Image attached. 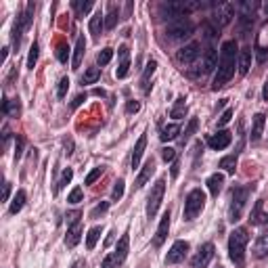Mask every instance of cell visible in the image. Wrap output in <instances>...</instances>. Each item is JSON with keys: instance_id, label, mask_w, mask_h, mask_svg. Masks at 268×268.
<instances>
[{"instance_id": "obj_57", "label": "cell", "mask_w": 268, "mask_h": 268, "mask_svg": "<svg viewBox=\"0 0 268 268\" xmlns=\"http://www.w3.org/2000/svg\"><path fill=\"white\" fill-rule=\"evenodd\" d=\"M72 149H74V143H72V141H67V139H65V153H67V155H72V153H74Z\"/></svg>"}, {"instance_id": "obj_31", "label": "cell", "mask_w": 268, "mask_h": 268, "mask_svg": "<svg viewBox=\"0 0 268 268\" xmlns=\"http://www.w3.org/2000/svg\"><path fill=\"white\" fill-rule=\"evenodd\" d=\"M252 67V49H243L239 53V74L245 76Z\"/></svg>"}, {"instance_id": "obj_30", "label": "cell", "mask_w": 268, "mask_h": 268, "mask_svg": "<svg viewBox=\"0 0 268 268\" xmlns=\"http://www.w3.org/2000/svg\"><path fill=\"white\" fill-rule=\"evenodd\" d=\"M118 19H120V7L111 3L107 7V19H105V30H114L116 24H118Z\"/></svg>"}, {"instance_id": "obj_45", "label": "cell", "mask_w": 268, "mask_h": 268, "mask_svg": "<svg viewBox=\"0 0 268 268\" xmlns=\"http://www.w3.org/2000/svg\"><path fill=\"white\" fill-rule=\"evenodd\" d=\"M111 57H114V49H103L97 55V61H99V65H107L111 61Z\"/></svg>"}, {"instance_id": "obj_21", "label": "cell", "mask_w": 268, "mask_h": 268, "mask_svg": "<svg viewBox=\"0 0 268 268\" xmlns=\"http://www.w3.org/2000/svg\"><path fill=\"white\" fill-rule=\"evenodd\" d=\"M155 70H158V61L151 59L147 63V67H145V72H143V78H141V88H143L145 95H149V91H151V78H153Z\"/></svg>"}, {"instance_id": "obj_20", "label": "cell", "mask_w": 268, "mask_h": 268, "mask_svg": "<svg viewBox=\"0 0 268 268\" xmlns=\"http://www.w3.org/2000/svg\"><path fill=\"white\" fill-rule=\"evenodd\" d=\"M250 222L252 225H268V214L264 212V199H258L256 201V208L252 210V216H250Z\"/></svg>"}, {"instance_id": "obj_2", "label": "cell", "mask_w": 268, "mask_h": 268, "mask_svg": "<svg viewBox=\"0 0 268 268\" xmlns=\"http://www.w3.org/2000/svg\"><path fill=\"white\" fill-rule=\"evenodd\" d=\"M250 233L248 229H235L229 237V258L235 268H245V248H248Z\"/></svg>"}, {"instance_id": "obj_50", "label": "cell", "mask_w": 268, "mask_h": 268, "mask_svg": "<svg viewBox=\"0 0 268 268\" xmlns=\"http://www.w3.org/2000/svg\"><path fill=\"white\" fill-rule=\"evenodd\" d=\"M101 174H103V168H95L91 174L86 176V181H84V183H86V185H95V183H97V178H101Z\"/></svg>"}, {"instance_id": "obj_33", "label": "cell", "mask_w": 268, "mask_h": 268, "mask_svg": "<svg viewBox=\"0 0 268 268\" xmlns=\"http://www.w3.org/2000/svg\"><path fill=\"white\" fill-rule=\"evenodd\" d=\"M185 114H187V103H185V97H178V99H176V103H174V107H172V111H170V116H172L174 120H183V118H185Z\"/></svg>"}, {"instance_id": "obj_59", "label": "cell", "mask_w": 268, "mask_h": 268, "mask_svg": "<svg viewBox=\"0 0 268 268\" xmlns=\"http://www.w3.org/2000/svg\"><path fill=\"white\" fill-rule=\"evenodd\" d=\"M262 97H264V101L268 103V82L264 84V91H262Z\"/></svg>"}, {"instance_id": "obj_10", "label": "cell", "mask_w": 268, "mask_h": 268, "mask_svg": "<svg viewBox=\"0 0 268 268\" xmlns=\"http://www.w3.org/2000/svg\"><path fill=\"white\" fill-rule=\"evenodd\" d=\"M193 32H195V24L191 19H176L168 26L166 36L170 40H183V38H189Z\"/></svg>"}, {"instance_id": "obj_58", "label": "cell", "mask_w": 268, "mask_h": 268, "mask_svg": "<svg viewBox=\"0 0 268 268\" xmlns=\"http://www.w3.org/2000/svg\"><path fill=\"white\" fill-rule=\"evenodd\" d=\"M178 170H181V164L174 162V164H172V176H174V178L178 176Z\"/></svg>"}, {"instance_id": "obj_46", "label": "cell", "mask_w": 268, "mask_h": 268, "mask_svg": "<svg viewBox=\"0 0 268 268\" xmlns=\"http://www.w3.org/2000/svg\"><path fill=\"white\" fill-rule=\"evenodd\" d=\"M24 145H26V139L21 137V134H17V139H15V160H21V155H24Z\"/></svg>"}, {"instance_id": "obj_11", "label": "cell", "mask_w": 268, "mask_h": 268, "mask_svg": "<svg viewBox=\"0 0 268 268\" xmlns=\"http://www.w3.org/2000/svg\"><path fill=\"white\" fill-rule=\"evenodd\" d=\"M239 26H241V32L243 36H248V32H252V26H254V19H256V9H258V3H241L239 7Z\"/></svg>"}, {"instance_id": "obj_28", "label": "cell", "mask_w": 268, "mask_h": 268, "mask_svg": "<svg viewBox=\"0 0 268 268\" xmlns=\"http://www.w3.org/2000/svg\"><path fill=\"white\" fill-rule=\"evenodd\" d=\"M145 147H147V137L143 134V137L137 141V145H134V151H132V168L137 170L139 164H141V158H143V153H145Z\"/></svg>"}, {"instance_id": "obj_24", "label": "cell", "mask_w": 268, "mask_h": 268, "mask_svg": "<svg viewBox=\"0 0 268 268\" xmlns=\"http://www.w3.org/2000/svg\"><path fill=\"white\" fill-rule=\"evenodd\" d=\"M84 53H86V40H84V36H78L76 49H74V61H72V70H80L82 59H84Z\"/></svg>"}, {"instance_id": "obj_54", "label": "cell", "mask_w": 268, "mask_h": 268, "mask_svg": "<svg viewBox=\"0 0 268 268\" xmlns=\"http://www.w3.org/2000/svg\"><path fill=\"white\" fill-rule=\"evenodd\" d=\"M139 109H141V103H139V101H128V105H126L128 114H137Z\"/></svg>"}, {"instance_id": "obj_48", "label": "cell", "mask_w": 268, "mask_h": 268, "mask_svg": "<svg viewBox=\"0 0 268 268\" xmlns=\"http://www.w3.org/2000/svg\"><path fill=\"white\" fill-rule=\"evenodd\" d=\"M80 218H82V212L80 210H74L67 214V227H74V225H80Z\"/></svg>"}, {"instance_id": "obj_3", "label": "cell", "mask_w": 268, "mask_h": 268, "mask_svg": "<svg viewBox=\"0 0 268 268\" xmlns=\"http://www.w3.org/2000/svg\"><path fill=\"white\" fill-rule=\"evenodd\" d=\"M254 189H256V185L233 187V191H231V206H229V220L231 222H239L241 220L243 210H245V206H248V199H250Z\"/></svg>"}, {"instance_id": "obj_5", "label": "cell", "mask_w": 268, "mask_h": 268, "mask_svg": "<svg viewBox=\"0 0 268 268\" xmlns=\"http://www.w3.org/2000/svg\"><path fill=\"white\" fill-rule=\"evenodd\" d=\"M197 9H204V3H168V5L160 7V15L164 19L176 21V19H185V15H189Z\"/></svg>"}, {"instance_id": "obj_53", "label": "cell", "mask_w": 268, "mask_h": 268, "mask_svg": "<svg viewBox=\"0 0 268 268\" xmlns=\"http://www.w3.org/2000/svg\"><path fill=\"white\" fill-rule=\"evenodd\" d=\"M231 118H233V109H227L225 114H222V116L218 118V126H227V124L231 122Z\"/></svg>"}, {"instance_id": "obj_37", "label": "cell", "mask_w": 268, "mask_h": 268, "mask_svg": "<svg viewBox=\"0 0 268 268\" xmlns=\"http://www.w3.org/2000/svg\"><path fill=\"white\" fill-rule=\"evenodd\" d=\"M103 235V227H93L91 231H88V237H86V248L88 250H95V245L99 241V237Z\"/></svg>"}, {"instance_id": "obj_62", "label": "cell", "mask_w": 268, "mask_h": 268, "mask_svg": "<svg viewBox=\"0 0 268 268\" xmlns=\"http://www.w3.org/2000/svg\"><path fill=\"white\" fill-rule=\"evenodd\" d=\"M262 9H264V13L268 15V3H264V5H262Z\"/></svg>"}, {"instance_id": "obj_9", "label": "cell", "mask_w": 268, "mask_h": 268, "mask_svg": "<svg viewBox=\"0 0 268 268\" xmlns=\"http://www.w3.org/2000/svg\"><path fill=\"white\" fill-rule=\"evenodd\" d=\"M235 5L233 3H218V5H214V13H212V24L216 26V28H225V26H229L231 21H233V17H235Z\"/></svg>"}, {"instance_id": "obj_23", "label": "cell", "mask_w": 268, "mask_h": 268, "mask_svg": "<svg viewBox=\"0 0 268 268\" xmlns=\"http://www.w3.org/2000/svg\"><path fill=\"white\" fill-rule=\"evenodd\" d=\"M264 124H266V116H264V114H256V116H254V124H252V134H250L252 143H258V141L262 139Z\"/></svg>"}, {"instance_id": "obj_34", "label": "cell", "mask_w": 268, "mask_h": 268, "mask_svg": "<svg viewBox=\"0 0 268 268\" xmlns=\"http://www.w3.org/2000/svg\"><path fill=\"white\" fill-rule=\"evenodd\" d=\"M95 7V3H93V0H74V3H72V9L76 11V15L78 17H84L88 11H91Z\"/></svg>"}, {"instance_id": "obj_1", "label": "cell", "mask_w": 268, "mask_h": 268, "mask_svg": "<svg viewBox=\"0 0 268 268\" xmlns=\"http://www.w3.org/2000/svg\"><path fill=\"white\" fill-rule=\"evenodd\" d=\"M235 61H237V42L227 40L220 51V63H218V72L214 76L212 91H220V88H225L231 82V78L235 74Z\"/></svg>"}, {"instance_id": "obj_39", "label": "cell", "mask_w": 268, "mask_h": 268, "mask_svg": "<svg viewBox=\"0 0 268 268\" xmlns=\"http://www.w3.org/2000/svg\"><path fill=\"white\" fill-rule=\"evenodd\" d=\"M101 78V70L99 67H88L86 74L82 76V84H95Z\"/></svg>"}, {"instance_id": "obj_8", "label": "cell", "mask_w": 268, "mask_h": 268, "mask_svg": "<svg viewBox=\"0 0 268 268\" xmlns=\"http://www.w3.org/2000/svg\"><path fill=\"white\" fill-rule=\"evenodd\" d=\"M164 193H166V178H160V181L153 185L149 199H147V216L149 218H155V214H158V210L162 206V199H164Z\"/></svg>"}, {"instance_id": "obj_14", "label": "cell", "mask_w": 268, "mask_h": 268, "mask_svg": "<svg viewBox=\"0 0 268 268\" xmlns=\"http://www.w3.org/2000/svg\"><path fill=\"white\" fill-rule=\"evenodd\" d=\"M187 252H189V243H187V241H176V243L172 245V250L168 252V256H166V264H178V262H183L185 256H187Z\"/></svg>"}, {"instance_id": "obj_22", "label": "cell", "mask_w": 268, "mask_h": 268, "mask_svg": "<svg viewBox=\"0 0 268 268\" xmlns=\"http://www.w3.org/2000/svg\"><path fill=\"white\" fill-rule=\"evenodd\" d=\"M3 114L9 116V118H19L21 116V101L5 97V101H3Z\"/></svg>"}, {"instance_id": "obj_25", "label": "cell", "mask_w": 268, "mask_h": 268, "mask_svg": "<svg viewBox=\"0 0 268 268\" xmlns=\"http://www.w3.org/2000/svg\"><path fill=\"white\" fill-rule=\"evenodd\" d=\"M103 30H105V17H103L101 11H97V13L91 17V34H93V38L99 40Z\"/></svg>"}, {"instance_id": "obj_6", "label": "cell", "mask_w": 268, "mask_h": 268, "mask_svg": "<svg viewBox=\"0 0 268 268\" xmlns=\"http://www.w3.org/2000/svg\"><path fill=\"white\" fill-rule=\"evenodd\" d=\"M204 206H206V193L201 189H193L185 199V220L187 222L195 220L204 210Z\"/></svg>"}, {"instance_id": "obj_4", "label": "cell", "mask_w": 268, "mask_h": 268, "mask_svg": "<svg viewBox=\"0 0 268 268\" xmlns=\"http://www.w3.org/2000/svg\"><path fill=\"white\" fill-rule=\"evenodd\" d=\"M34 11H36V5H34V3H28L24 11L17 13V21H15V26H13V49H15V51L19 49L21 36H24V32L32 26V21H34Z\"/></svg>"}, {"instance_id": "obj_35", "label": "cell", "mask_w": 268, "mask_h": 268, "mask_svg": "<svg viewBox=\"0 0 268 268\" xmlns=\"http://www.w3.org/2000/svg\"><path fill=\"white\" fill-rule=\"evenodd\" d=\"M178 134H181V126H178V124H170V126H166V128L162 130L160 139H162L164 143H168V141H174Z\"/></svg>"}, {"instance_id": "obj_63", "label": "cell", "mask_w": 268, "mask_h": 268, "mask_svg": "<svg viewBox=\"0 0 268 268\" xmlns=\"http://www.w3.org/2000/svg\"><path fill=\"white\" fill-rule=\"evenodd\" d=\"M216 268H222V266H216Z\"/></svg>"}, {"instance_id": "obj_55", "label": "cell", "mask_w": 268, "mask_h": 268, "mask_svg": "<svg viewBox=\"0 0 268 268\" xmlns=\"http://www.w3.org/2000/svg\"><path fill=\"white\" fill-rule=\"evenodd\" d=\"M84 101H86V95H78V97L74 99V103H72V107L76 109V107H80V105H82Z\"/></svg>"}, {"instance_id": "obj_18", "label": "cell", "mask_w": 268, "mask_h": 268, "mask_svg": "<svg viewBox=\"0 0 268 268\" xmlns=\"http://www.w3.org/2000/svg\"><path fill=\"white\" fill-rule=\"evenodd\" d=\"M168 231H170V210L162 216V222H160V227H158V233H155V239H153V245L155 248H162L166 237H168Z\"/></svg>"}, {"instance_id": "obj_41", "label": "cell", "mask_w": 268, "mask_h": 268, "mask_svg": "<svg viewBox=\"0 0 268 268\" xmlns=\"http://www.w3.org/2000/svg\"><path fill=\"white\" fill-rule=\"evenodd\" d=\"M197 126H199V120H197V118H193V120L189 122V126H187V130L183 132V139H181V143H183V145H185V143H187V141H189V139L193 137V134H195V130H197Z\"/></svg>"}, {"instance_id": "obj_13", "label": "cell", "mask_w": 268, "mask_h": 268, "mask_svg": "<svg viewBox=\"0 0 268 268\" xmlns=\"http://www.w3.org/2000/svg\"><path fill=\"white\" fill-rule=\"evenodd\" d=\"M201 47H199V42H191V44H187V47H183L181 51L176 53V59H178V63H183V65H189V63H193V61H197V57H199V51Z\"/></svg>"}, {"instance_id": "obj_40", "label": "cell", "mask_w": 268, "mask_h": 268, "mask_svg": "<svg viewBox=\"0 0 268 268\" xmlns=\"http://www.w3.org/2000/svg\"><path fill=\"white\" fill-rule=\"evenodd\" d=\"M67 57H70V47H67L65 40H61V42L57 44V59H59L61 63H67Z\"/></svg>"}, {"instance_id": "obj_44", "label": "cell", "mask_w": 268, "mask_h": 268, "mask_svg": "<svg viewBox=\"0 0 268 268\" xmlns=\"http://www.w3.org/2000/svg\"><path fill=\"white\" fill-rule=\"evenodd\" d=\"M67 91H70V78H61V82H59V88H57V97L59 99H65V95H67Z\"/></svg>"}, {"instance_id": "obj_32", "label": "cell", "mask_w": 268, "mask_h": 268, "mask_svg": "<svg viewBox=\"0 0 268 268\" xmlns=\"http://www.w3.org/2000/svg\"><path fill=\"white\" fill-rule=\"evenodd\" d=\"M222 185H225V176H222V174H212L208 178V189H210V193L214 197H218V193L222 191Z\"/></svg>"}, {"instance_id": "obj_43", "label": "cell", "mask_w": 268, "mask_h": 268, "mask_svg": "<svg viewBox=\"0 0 268 268\" xmlns=\"http://www.w3.org/2000/svg\"><path fill=\"white\" fill-rule=\"evenodd\" d=\"M36 61H38V42L32 44L30 55H28V67H30V70H34V67H36Z\"/></svg>"}, {"instance_id": "obj_47", "label": "cell", "mask_w": 268, "mask_h": 268, "mask_svg": "<svg viewBox=\"0 0 268 268\" xmlns=\"http://www.w3.org/2000/svg\"><path fill=\"white\" fill-rule=\"evenodd\" d=\"M124 197V181L120 178V181L116 183V187H114V191H111V199L114 201H120Z\"/></svg>"}, {"instance_id": "obj_12", "label": "cell", "mask_w": 268, "mask_h": 268, "mask_svg": "<svg viewBox=\"0 0 268 268\" xmlns=\"http://www.w3.org/2000/svg\"><path fill=\"white\" fill-rule=\"evenodd\" d=\"M214 243H204L199 248V252L193 256V260H191V268H206L210 262H212V258H214Z\"/></svg>"}, {"instance_id": "obj_60", "label": "cell", "mask_w": 268, "mask_h": 268, "mask_svg": "<svg viewBox=\"0 0 268 268\" xmlns=\"http://www.w3.org/2000/svg\"><path fill=\"white\" fill-rule=\"evenodd\" d=\"M74 268H86V262H84V260H78V262L74 264Z\"/></svg>"}, {"instance_id": "obj_61", "label": "cell", "mask_w": 268, "mask_h": 268, "mask_svg": "<svg viewBox=\"0 0 268 268\" xmlns=\"http://www.w3.org/2000/svg\"><path fill=\"white\" fill-rule=\"evenodd\" d=\"M95 95H97V97H105V91H101V88H97V91H95Z\"/></svg>"}, {"instance_id": "obj_42", "label": "cell", "mask_w": 268, "mask_h": 268, "mask_svg": "<svg viewBox=\"0 0 268 268\" xmlns=\"http://www.w3.org/2000/svg\"><path fill=\"white\" fill-rule=\"evenodd\" d=\"M72 178H74V170H72V168H65V170H63V176H61V181H59V185H57V191H61L63 187L70 185Z\"/></svg>"}, {"instance_id": "obj_38", "label": "cell", "mask_w": 268, "mask_h": 268, "mask_svg": "<svg viewBox=\"0 0 268 268\" xmlns=\"http://www.w3.org/2000/svg\"><path fill=\"white\" fill-rule=\"evenodd\" d=\"M218 166H220V168H225L229 174H235V170H237V153L227 155V158H222Z\"/></svg>"}, {"instance_id": "obj_36", "label": "cell", "mask_w": 268, "mask_h": 268, "mask_svg": "<svg viewBox=\"0 0 268 268\" xmlns=\"http://www.w3.org/2000/svg\"><path fill=\"white\" fill-rule=\"evenodd\" d=\"M24 204H26V191H17L15 197H13V204H11V208H9V214H17V212H21Z\"/></svg>"}, {"instance_id": "obj_17", "label": "cell", "mask_w": 268, "mask_h": 268, "mask_svg": "<svg viewBox=\"0 0 268 268\" xmlns=\"http://www.w3.org/2000/svg\"><path fill=\"white\" fill-rule=\"evenodd\" d=\"M256 55L260 63H264L268 57V26H264L256 38Z\"/></svg>"}, {"instance_id": "obj_49", "label": "cell", "mask_w": 268, "mask_h": 268, "mask_svg": "<svg viewBox=\"0 0 268 268\" xmlns=\"http://www.w3.org/2000/svg\"><path fill=\"white\" fill-rule=\"evenodd\" d=\"M107 210H109V201H103V204H99V206L91 212V218H99V216H103Z\"/></svg>"}, {"instance_id": "obj_27", "label": "cell", "mask_w": 268, "mask_h": 268, "mask_svg": "<svg viewBox=\"0 0 268 268\" xmlns=\"http://www.w3.org/2000/svg\"><path fill=\"white\" fill-rule=\"evenodd\" d=\"M82 239V225H74L67 229V235H65V245L67 248H76Z\"/></svg>"}, {"instance_id": "obj_19", "label": "cell", "mask_w": 268, "mask_h": 268, "mask_svg": "<svg viewBox=\"0 0 268 268\" xmlns=\"http://www.w3.org/2000/svg\"><path fill=\"white\" fill-rule=\"evenodd\" d=\"M266 256H268V229H264V231L258 235L256 243H254V258H256V260H262V258H266Z\"/></svg>"}, {"instance_id": "obj_7", "label": "cell", "mask_w": 268, "mask_h": 268, "mask_svg": "<svg viewBox=\"0 0 268 268\" xmlns=\"http://www.w3.org/2000/svg\"><path fill=\"white\" fill-rule=\"evenodd\" d=\"M128 248H130V239H128V233H126V235H122V239L118 241L116 250L103 260L101 268H118V266L126 260V256H128Z\"/></svg>"}, {"instance_id": "obj_56", "label": "cell", "mask_w": 268, "mask_h": 268, "mask_svg": "<svg viewBox=\"0 0 268 268\" xmlns=\"http://www.w3.org/2000/svg\"><path fill=\"white\" fill-rule=\"evenodd\" d=\"M11 195V183H5V193H3V201H9Z\"/></svg>"}, {"instance_id": "obj_26", "label": "cell", "mask_w": 268, "mask_h": 268, "mask_svg": "<svg viewBox=\"0 0 268 268\" xmlns=\"http://www.w3.org/2000/svg\"><path fill=\"white\" fill-rule=\"evenodd\" d=\"M153 174H155V162L149 160V162L143 166V170H141V174H139V178H137V183H134V185H137V189H143Z\"/></svg>"}, {"instance_id": "obj_52", "label": "cell", "mask_w": 268, "mask_h": 268, "mask_svg": "<svg viewBox=\"0 0 268 268\" xmlns=\"http://www.w3.org/2000/svg\"><path fill=\"white\" fill-rule=\"evenodd\" d=\"M162 158H164V162H174L176 160V151L166 147V149H162Z\"/></svg>"}, {"instance_id": "obj_16", "label": "cell", "mask_w": 268, "mask_h": 268, "mask_svg": "<svg viewBox=\"0 0 268 268\" xmlns=\"http://www.w3.org/2000/svg\"><path fill=\"white\" fill-rule=\"evenodd\" d=\"M118 57H120V63H118V70H116V78L122 80L130 72V51H128L126 44L118 49Z\"/></svg>"}, {"instance_id": "obj_51", "label": "cell", "mask_w": 268, "mask_h": 268, "mask_svg": "<svg viewBox=\"0 0 268 268\" xmlns=\"http://www.w3.org/2000/svg\"><path fill=\"white\" fill-rule=\"evenodd\" d=\"M67 201H70V204H80V201H82V189L76 187V189L70 193V197H67Z\"/></svg>"}, {"instance_id": "obj_29", "label": "cell", "mask_w": 268, "mask_h": 268, "mask_svg": "<svg viewBox=\"0 0 268 268\" xmlns=\"http://www.w3.org/2000/svg\"><path fill=\"white\" fill-rule=\"evenodd\" d=\"M204 70H201V76H206V74H210L214 67H216V49L214 47H208V51H206V55H204Z\"/></svg>"}, {"instance_id": "obj_15", "label": "cell", "mask_w": 268, "mask_h": 268, "mask_svg": "<svg viewBox=\"0 0 268 268\" xmlns=\"http://www.w3.org/2000/svg\"><path fill=\"white\" fill-rule=\"evenodd\" d=\"M233 137H231V132L229 130H220L216 134H212V137L208 139V145L214 149V151H222V149H227L231 145Z\"/></svg>"}]
</instances>
